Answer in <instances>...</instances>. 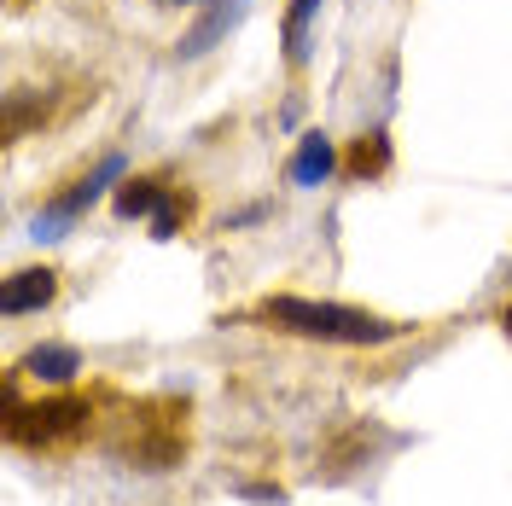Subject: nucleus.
Masks as SVG:
<instances>
[{"instance_id": "11", "label": "nucleus", "mask_w": 512, "mask_h": 506, "mask_svg": "<svg viewBox=\"0 0 512 506\" xmlns=\"http://www.w3.org/2000/svg\"><path fill=\"white\" fill-rule=\"evenodd\" d=\"M501 326H507V338H512V309H507V315H501Z\"/></svg>"}, {"instance_id": "9", "label": "nucleus", "mask_w": 512, "mask_h": 506, "mask_svg": "<svg viewBox=\"0 0 512 506\" xmlns=\"http://www.w3.org/2000/svg\"><path fill=\"white\" fill-rule=\"evenodd\" d=\"M350 169H355V175H367V169H384V140H379V134H373V146H367V140L355 146Z\"/></svg>"}, {"instance_id": "5", "label": "nucleus", "mask_w": 512, "mask_h": 506, "mask_svg": "<svg viewBox=\"0 0 512 506\" xmlns=\"http://www.w3.org/2000/svg\"><path fill=\"white\" fill-rule=\"evenodd\" d=\"M24 373H30V379H47V384H64L70 373H82V355L64 349V344L30 349V355H24Z\"/></svg>"}, {"instance_id": "2", "label": "nucleus", "mask_w": 512, "mask_h": 506, "mask_svg": "<svg viewBox=\"0 0 512 506\" xmlns=\"http://www.w3.org/2000/svg\"><path fill=\"white\" fill-rule=\"evenodd\" d=\"M88 419V402H47V408H30L24 419H12V437L18 443H59V437H76Z\"/></svg>"}, {"instance_id": "6", "label": "nucleus", "mask_w": 512, "mask_h": 506, "mask_svg": "<svg viewBox=\"0 0 512 506\" xmlns=\"http://www.w3.org/2000/svg\"><path fill=\"white\" fill-rule=\"evenodd\" d=\"M315 12H320V0H291V12H286V59L291 64L309 59V24H315Z\"/></svg>"}, {"instance_id": "1", "label": "nucleus", "mask_w": 512, "mask_h": 506, "mask_svg": "<svg viewBox=\"0 0 512 506\" xmlns=\"http://www.w3.org/2000/svg\"><path fill=\"white\" fill-rule=\"evenodd\" d=\"M256 315L268 320V326L297 332V338H320V344H390V338L408 332L402 320L344 309V303H309V297H268Z\"/></svg>"}, {"instance_id": "4", "label": "nucleus", "mask_w": 512, "mask_h": 506, "mask_svg": "<svg viewBox=\"0 0 512 506\" xmlns=\"http://www.w3.org/2000/svg\"><path fill=\"white\" fill-rule=\"evenodd\" d=\"M332 140L326 134H303V146H297V158H291V181L297 187H320L326 175H332Z\"/></svg>"}, {"instance_id": "3", "label": "nucleus", "mask_w": 512, "mask_h": 506, "mask_svg": "<svg viewBox=\"0 0 512 506\" xmlns=\"http://www.w3.org/2000/svg\"><path fill=\"white\" fill-rule=\"evenodd\" d=\"M53 291H59V274L53 268H24V274H12V280L0 285V309L6 315H30V309H47L53 303Z\"/></svg>"}, {"instance_id": "10", "label": "nucleus", "mask_w": 512, "mask_h": 506, "mask_svg": "<svg viewBox=\"0 0 512 506\" xmlns=\"http://www.w3.org/2000/svg\"><path fill=\"white\" fill-rule=\"evenodd\" d=\"M239 495H245V501H286V495H280V489H274V483H245V489H239Z\"/></svg>"}, {"instance_id": "12", "label": "nucleus", "mask_w": 512, "mask_h": 506, "mask_svg": "<svg viewBox=\"0 0 512 506\" xmlns=\"http://www.w3.org/2000/svg\"><path fill=\"white\" fill-rule=\"evenodd\" d=\"M163 6H187V0H163Z\"/></svg>"}, {"instance_id": "7", "label": "nucleus", "mask_w": 512, "mask_h": 506, "mask_svg": "<svg viewBox=\"0 0 512 506\" xmlns=\"http://www.w3.org/2000/svg\"><path fill=\"white\" fill-rule=\"evenodd\" d=\"M158 210V181H128L117 192V216H152Z\"/></svg>"}, {"instance_id": "8", "label": "nucleus", "mask_w": 512, "mask_h": 506, "mask_svg": "<svg viewBox=\"0 0 512 506\" xmlns=\"http://www.w3.org/2000/svg\"><path fill=\"white\" fill-rule=\"evenodd\" d=\"M181 216H187V198H163L158 210H152V233H158V239H169V233L181 227Z\"/></svg>"}]
</instances>
